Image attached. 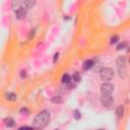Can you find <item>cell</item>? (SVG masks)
Listing matches in <instances>:
<instances>
[{"instance_id":"1","label":"cell","mask_w":130,"mask_h":130,"mask_svg":"<svg viewBox=\"0 0 130 130\" xmlns=\"http://www.w3.org/2000/svg\"><path fill=\"white\" fill-rule=\"evenodd\" d=\"M50 118H51V115H50V112L48 110H44V111L40 112L34 119L32 127L36 129L45 128L48 125V123L50 122Z\"/></svg>"},{"instance_id":"2","label":"cell","mask_w":130,"mask_h":130,"mask_svg":"<svg viewBox=\"0 0 130 130\" xmlns=\"http://www.w3.org/2000/svg\"><path fill=\"white\" fill-rule=\"evenodd\" d=\"M117 65V71L119 76L122 79H125L127 76V65H126V57L125 56H119L116 61Z\"/></svg>"},{"instance_id":"3","label":"cell","mask_w":130,"mask_h":130,"mask_svg":"<svg viewBox=\"0 0 130 130\" xmlns=\"http://www.w3.org/2000/svg\"><path fill=\"white\" fill-rule=\"evenodd\" d=\"M100 77L103 81H110L114 77V71L112 68L103 67L100 70Z\"/></svg>"},{"instance_id":"4","label":"cell","mask_w":130,"mask_h":130,"mask_svg":"<svg viewBox=\"0 0 130 130\" xmlns=\"http://www.w3.org/2000/svg\"><path fill=\"white\" fill-rule=\"evenodd\" d=\"M114 89H115L114 84H112L110 82H107V81H105L101 85V92H102V94H112L114 92Z\"/></svg>"},{"instance_id":"5","label":"cell","mask_w":130,"mask_h":130,"mask_svg":"<svg viewBox=\"0 0 130 130\" xmlns=\"http://www.w3.org/2000/svg\"><path fill=\"white\" fill-rule=\"evenodd\" d=\"M114 103V100L112 98L111 94H102L101 96V104L106 107V108H110Z\"/></svg>"},{"instance_id":"6","label":"cell","mask_w":130,"mask_h":130,"mask_svg":"<svg viewBox=\"0 0 130 130\" xmlns=\"http://www.w3.org/2000/svg\"><path fill=\"white\" fill-rule=\"evenodd\" d=\"M26 14H27V9L22 6L21 8H19L15 11V18L17 20H22L26 17Z\"/></svg>"},{"instance_id":"7","label":"cell","mask_w":130,"mask_h":130,"mask_svg":"<svg viewBox=\"0 0 130 130\" xmlns=\"http://www.w3.org/2000/svg\"><path fill=\"white\" fill-rule=\"evenodd\" d=\"M93 65H94V61L91 60V59H87V60H85L83 62L82 68H83V70H89V69H91L93 67Z\"/></svg>"},{"instance_id":"8","label":"cell","mask_w":130,"mask_h":130,"mask_svg":"<svg viewBox=\"0 0 130 130\" xmlns=\"http://www.w3.org/2000/svg\"><path fill=\"white\" fill-rule=\"evenodd\" d=\"M22 5H23V0H13L12 4H11V8H12V10L16 11L17 9L21 8Z\"/></svg>"},{"instance_id":"9","label":"cell","mask_w":130,"mask_h":130,"mask_svg":"<svg viewBox=\"0 0 130 130\" xmlns=\"http://www.w3.org/2000/svg\"><path fill=\"white\" fill-rule=\"evenodd\" d=\"M37 3V0H23V4H24V7L26 9H30L32 8Z\"/></svg>"},{"instance_id":"10","label":"cell","mask_w":130,"mask_h":130,"mask_svg":"<svg viewBox=\"0 0 130 130\" xmlns=\"http://www.w3.org/2000/svg\"><path fill=\"white\" fill-rule=\"evenodd\" d=\"M5 99H6L7 101L14 102V101H16V100H17V96H16V94H15L14 92L8 91V92H6V93H5Z\"/></svg>"},{"instance_id":"11","label":"cell","mask_w":130,"mask_h":130,"mask_svg":"<svg viewBox=\"0 0 130 130\" xmlns=\"http://www.w3.org/2000/svg\"><path fill=\"white\" fill-rule=\"evenodd\" d=\"M3 122H4V124L7 126V127H13L14 125H15V122H14V120L12 119V118H10V117H8V118H5L4 120H3Z\"/></svg>"},{"instance_id":"12","label":"cell","mask_w":130,"mask_h":130,"mask_svg":"<svg viewBox=\"0 0 130 130\" xmlns=\"http://www.w3.org/2000/svg\"><path fill=\"white\" fill-rule=\"evenodd\" d=\"M123 114H124V107L123 106H119L116 110V117L117 119H121L123 117Z\"/></svg>"},{"instance_id":"13","label":"cell","mask_w":130,"mask_h":130,"mask_svg":"<svg viewBox=\"0 0 130 130\" xmlns=\"http://www.w3.org/2000/svg\"><path fill=\"white\" fill-rule=\"evenodd\" d=\"M71 80H72L73 82H75V83H78V82L81 80V76H80V74H79L78 72H75V73L73 74V76L71 77Z\"/></svg>"},{"instance_id":"14","label":"cell","mask_w":130,"mask_h":130,"mask_svg":"<svg viewBox=\"0 0 130 130\" xmlns=\"http://www.w3.org/2000/svg\"><path fill=\"white\" fill-rule=\"evenodd\" d=\"M62 82L63 83H68V82H70L71 81V76L69 75V74H67V73H65V74H63V76H62Z\"/></svg>"},{"instance_id":"15","label":"cell","mask_w":130,"mask_h":130,"mask_svg":"<svg viewBox=\"0 0 130 130\" xmlns=\"http://www.w3.org/2000/svg\"><path fill=\"white\" fill-rule=\"evenodd\" d=\"M51 102L54 103V104H61V103H62V98L59 96V95H57V96H53V98L51 99Z\"/></svg>"},{"instance_id":"16","label":"cell","mask_w":130,"mask_h":130,"mask_svg":"<svg viewBox=\"0 0 130 130\" xmlns=\"http://www.w3.org/2000/svg\"><path fill=\"white\" fill-rule=\"evenodd\" d=\"M118 41H119V36H118V35H114V36L111 38V40H110V44H111V45H114V44L118 43Z\"/></svg>"},{"instance_id":"17","label":"cell","mask_w":130,"mask_h":130,"mask_svg":"<svg viewBox=\"0 0 130 130\" xmlns=\"http://www.w3.org/2000/svg\"><path fill=\"white\" fill-rule=\"evenodd\" d=\"M73 117H74L75 120L81 119V114H80V112H79L78 110H74V111H73Z\"/></svg>"},{"instance_id":"18","label":"cell","mask_w":130,"mask_h":130,"mask_svg":"<svg viewBox=\"0 0 130 130\" xmlns=\"http://www.w3.org/2000/svg\"><path fill=\"white\" fill-rule=\"evenodd\" d=\"M127 47V43H120V44H118V46H117V51H120V50H123V49H125Z\"/></svg>"},{"instance_id":"19","label":"cell","mask_w":130,"mask_h":130,"mask_svg":"<svg viewBox=\"0 0 130 130\" xmlns=\"http://www.w3.org/2000/svg\"><path fill=\"white\" fill-rule=\"evenodd\" d=\"M19 113L22 114V115H27V114H29V111H28L27 108H21L19 110Z\"/></svg>"},{"instance_id":"20","label":"cell","mask_w":130,"mask_h":130,"mask_svg":"<svg viewBox=\"0 0 130 130\" xmlns=\"http://www.w3.org/2000/svg\"><path fill=\"white\" fill-rule=\"evenodd\" d=\"M35 35H36V28L30 29L29 35H28V38H29V39H34V38H35Z\"/></svg>"},{"instance_id":"21","label":"cell","mask_w":130,"mask_h":130,"mask_svg":"<svg viewBox=\"0 0 130 130\" xmlns=\"http://www.w3.org/2000/svg\"><path fill=\"white\" fill-rule=\"evenodd\" d=\"M25 73H26V72H25V70H21V71H20V77H21V78H24V77L26 76V74H25Z\"/></svg>"},{"instance_id":"22","label":"cell","mask_w":130,"mask_h":130,"mask_svg":"<svg viewBox=\"0 0 130 130\" xmlns=\"http://www.w3.org/2000/svg\"><path fill=\"white\" fill-rule=\"evenodd\" d=\"M34 127H27V126H21V127H19V130H21V129H32Z\"/></svg>"},{"instance_id":"23","label":"cell","mask_w":130,"mask_h":130,"mask_svg":"<svg viewBox=\"0 0 130 130\" xmlns=\"http://www.w3.org/2000/svg\"><path fill=\"white\" fill-rule=\"evenodd\" d=\"M58 56H59V53H56V54L54 55V60H53V62H54V63H55V62H56V60L58 59Z\"/></svg>"}]
</instances>
